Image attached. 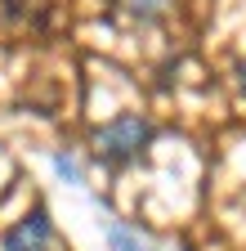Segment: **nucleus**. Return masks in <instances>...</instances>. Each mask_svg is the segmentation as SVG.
Masks as SVG:
<instances>
[{
    "label": "nucleus",
    "instance_id": "obj_3",
    "mask_svg": "<svg viewBox=\"0 0 246 251\" xmlns=\"http://www.w3.org/2000/svg\"><path fill=\"white\" fill-rule=\"evenodd\" d=\"M108 247H112V251H152V242H143L130 225H121V220H116V225H108Z\"/></svg>",
    "mask_w": 246,
    "mask_h": 251
},
{
    "label": "nucleus",
    "instance_id": "obj_1",
    "mask_svg": "<svg viewBox=\"0 0 246 251\" xmlns=\"http://www.w3.org/2000/svg\"><path fill=\"white\" fill-rule=\"evenodd\" d=\"M148 139H152V126L143 117L126 112V117L108 121L103 130L94 135V152H99V162H108V166H126L130 157H139L148 148Z\"/></svg>",
    "mask_w": 246,
    "mask_h": 251
},
{
    "label": "nucleus",
    "instance_id": "obj_6",
    "mask_svg": "<svg viewBox=\"0 0 246 251\" xmlns=\"http://www.w3.org/2000/svg\"><path fill=\"white\" fill-rule=\"evenodd\" d=\"M237 76H242V90H246V63H242V72H237Z\"/></svg>",
    "mask_w": 246,
    "mask_h": 251
},
{
    "label": "nucleus",
    "instance_id": "obj_2",
    "mask_svg": "<svg viewBox=\"0 0 246 251\" xmlns=\"http://www.w3.org/2000/svg\"><path fill=\"white\" fill-rule=\"evenodd\" d=\"M5 251H45L49 247V215L45 211H32V215H22L18 225L5 233V242H0Z\"/></svg>",
    "mask_w": 246,
    "mask_h": 251
},
{
    "label": "nucleus",
    "instance_id": "obj_5",
    "mask_svg": "<svg viewBox=\"0 0 246 251\" xmlns=\"http://www.w3.org/2000/svg\"><path fill=\"white\" fill-rule=\"evenodd\" d=\"M121 5H126V9H130L134 18H157L166 0H121Z\"/></svg>",
    "mask_w": 246,
    "mask_h": 251
},
{
    "label": "nucleus",
    "instance_id": "obj_4",
    "mask_svg": "<svg viewBox=\"0 0 246 251\" xmlns=\"http://www.w3.org/2000/svg\"><path fill=\"white\" fill-rule=\"evenodd\" d=\"M54 171H58V179H67V184H81V166L72 162L67 152H54Z\"/></svg>",
    "mask_w": 246,
    "mask_h": 251
}]
</instances>
